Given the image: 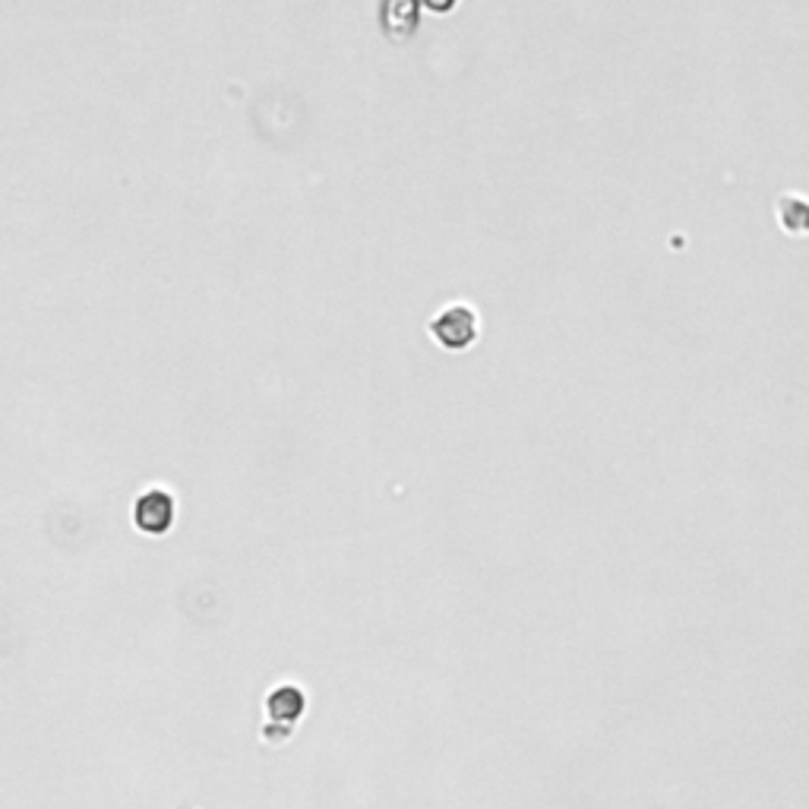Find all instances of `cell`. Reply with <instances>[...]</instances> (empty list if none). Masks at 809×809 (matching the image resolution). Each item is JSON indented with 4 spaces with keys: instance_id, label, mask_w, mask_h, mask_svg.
Returning <instances> with one entry per match:
<instances>
[{
    "instance_id": "6da1fadb",
    "label": "cell",
    "mask_w": 809,
    "mask_h": 809,
    "mask_svg": "<svg viewBox=\"0 0 809 809\" xmlns=\"http://www.w3.org/2000/svg\"><path fill=\"white\" fill-rule=\"evenodd\" d=\"M427 333L434 335L446 352H465L481 335V320L468 304H449L427 323Z\"/></svg>"
},
{
    "instance_id": "7a4b0ae2",
    "label": "cell",
    "mask_w": 809,
    "mask_h": 809,
    "mask_svg": "<svg viewBox=\"0 0 809 809\" xmlns=\"http://www.w3.org/2000/svg\"><path fill=\"white\" fill-rule=\"evenodd\" d=\"M178 519V506L168 491H145L133 506V522L143 535H165Z\"/></svg>"
},
{
    "instance_id": "3957f363",
    "label": "cell",
    "mask_w": 809,
    "mask_h": 809,
    "mask_svg": "<svg viewBox=\"0 0 809 809\" xmlns=\"http://www.w3.org/2000/svg\"><path fill=\"white\" fill-rule=\"evenodd\" d=\"M775 215L785 234L793 237H807L809 234V200L800 193H781L775 203Z\"/></svg>"
},
{
    "instance_id": "277c9868",
    "label": "cell",
    "mask_w": 809,
    "mask_h": 809,
    "mask_svg": "<svg viewBox=\"0 0 809 809\" xmlns=\"http://www.w3.org/2000/svg\"><path fill=\"white\" fill-rule=\"evenodd\" d=\"M307 708V696L294 684H285L270 696V715L279 721H297Z\"/></svg>"
}]
</instances>
